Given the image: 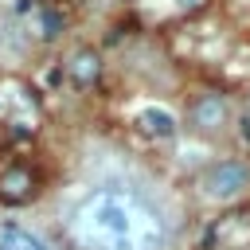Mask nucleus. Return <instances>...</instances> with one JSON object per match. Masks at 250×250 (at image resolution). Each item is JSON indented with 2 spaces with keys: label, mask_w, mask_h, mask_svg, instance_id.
<instances>
[{
  "label": "nucleus",
  "mask_w": 250,
  "mask_h": 250,
  "mask_svg": "<svg viewBox=\"0 0 250 250\" xmlns=\"http://www.w3.org/2000/svg\"><path fill=\"white\" fill-rule=\"evenodd\" d=\"M70 234L86 250H160L164 223L129 188L94 191L70 219Z\"/></svg>",
  "instance_id": "obj_1"
},
{
  "label": "nucleus",
  "mask_w": 250,
  "mask_h": 250,
  "mask_svg": "<svg viewBox=\"0 0 250 250\" xmlns=\"http://www.w3.org/2000/svg\"><path fill=\"white\" fill-rule=\"evenodd\" d=\"M250 188V168H246V160H219V164H211L203 176H199V191H203V199H215V203H230V199H238L242 191Z\"/></svg>",
  "instance_id": "obj_2"
},
{
  "label": "nucleus",
  "mask_w": 250,
  "mask_h": 250,
  "mask_svg": "<svg viewBox=\"0 0 250 250\" xmlns=\"http://www.w3.org/2000/svg\"><path fill=\"white\" fill-rule=\"evenodd\" d=\"M35 191H39V180H35V172L27 164H8L0 172V203L20 207V203L35 199Z\"/></svg>",
  "instance_id": "obj_3"
},
{
  "label": "nucleus",
  "mask_w": 250,
  "mask_h": 250,
  "mask_svg": "<svg viewBox=\"0 0 250 250\" xmlns=\"http://www.w3.org/2000/svg\"><path fill=\"white\" fill-rule=\"evenodd\" d=\"M191 125L199 129V133H219L223 125H227V117H230V105H227V98L223 94H199L195 102H191Z\"/></svg>",
  "instance_id": "obj_4"
},
{
  "label": "nucleus",
  "mask_w": 250,
  "mask_h": 250,
  "mask_svg": "<svg viewBox=\"0 0 250 250\" xmlns=\"http://www.w3.org/2000/svg\"><path fill=\"white\" fill-rule=\"evenodd\" d=\"M66 78H70L74 86H94V82L102 78V59H98V51H90V47L70 51V59H66Z\"/></svg>",
  "instance_id": "obj_5"
},
{
  "label": "nucleus",
  "mask_w": 250,
  "mask_h": 250,
  "mask_svg": "<svg viewBox=\"0 0 250 250\" xmlns=\"http://www.w3.org/2000/svg\"><path fill=\"white\" fill-rule=\"evenodd\" d=\"M137 125H141V133H148L156 141H172L176 137V117L168 109H160V105H145L137 113Z\"/></svg>",
  "instance_id": "obj_6"
},
{
  "label": "nucleus",
  "mask_w": 250,
  "mask_h": 250,
  "mask_svg": "<svg viewBox=\"0 0 250 250\" xmlns=\"http://www.w3.org/2000/svg\"><path fill=\"white\" fill-rule=\"evenodd\" d=\"M0 250H51V246H43V238H35L27 227L4 223L0 227Z\"/></svg>",
  "instance_id": "obj_7"
},
{
  "label": "nucleus",
  "mask_w": 250,
  "mask_h": 250,
  "mask_svg": "<svg viewBox=\"0 0 250 250\" xmlns=\"http://www.w3.org/2000/svg\"><path fill=\"white\" fill-rule=\"evenodd\" d=\"M62 27H66L62 12L43 4V8H39V35H43V39H59V35H62Z\"/></svg>",
  "instance_id": "obj_8"
},
{
  "label": "nucleus",
  "mask_w": 250,
  "mask_h": 250,
  "mask_svg": "<svg viewBox=\"0 0 250 250\" xmlns=\"http://www.w3.org/2000/svg\"><path fill=\"white\" fill-rule=\"evenodd\" d=\"M176 4H180V8H199L203 0H176Z\"/></svg>",
  "instance_id": "obj_9"
},
{
  "label": "nucleus",
  "mask_w": 250,
  "mask_h": 250,
  "mask_svg": "<svg viewBox=\"0 0 250 250\" xmlns=\"http://www.w3.org/2000/svg\"><path fill=\"white\" fill-rule=\"evenodd\" d=\"M246 117H250V102H246Z\"/></svg>",
  "instance_id": "obj_10"
}]
</instances>
